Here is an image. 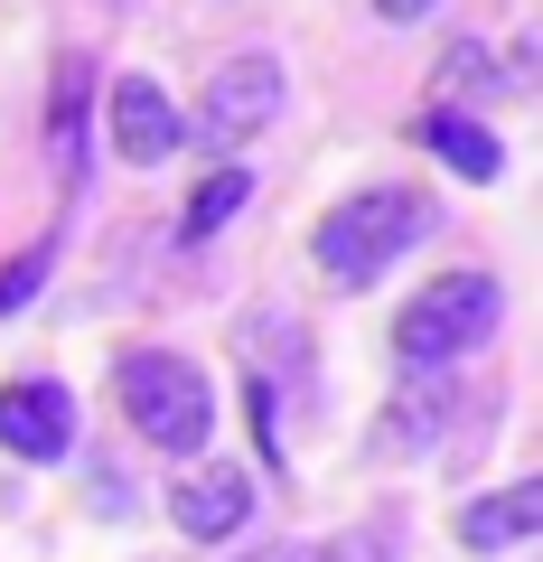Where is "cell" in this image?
I'll use <instances>...</instances> for the list:
<instances>
[{
    "label": "cell",
    "mask_w": 543,
    "mask_h": 562,
    "mask_svg": "<svg viewBox=\"0 0 543 562\" xmlns=\"http://www.w3.org/2000/svg\"><path fill=\"white\" fill-rule=\"evenodd\" d=\"M179 140H188V113H179L150 76H122V85H113V150H122L132 169H160Z\"/></svg>",
    "instance_id": "obj_6"
},
{
    "label": "cell",
    "mask_w": 543,
    "mask_h": 562,
    "mask_svg": "<svg viewBox=\"0 0 543 562\" xmlns=\"http://www.w3.org/2000/svg\"><path fill=\"white\" fill-rule=\"evenodd\" d=\"M272 113H282V57H262V47H244V57H225L216 76H206L197 132H206V140H244V132H262Z\"/></svg>",
    "instance_id": "obj_4"
},
{
    "label": "cell",
    "mask_w": 543,
    "mask_h": 562,
    "mask_svg": "<svg viewBox=\"0 0 543 562\" xmlns=\"http://www.w3.org/2000/svg\"><path fill=\"white\" fill-rule=\"evenodd\" d=\"M422 140L441 150L450 169H460V179H478V188L506 169V150H497V132H487V122H460V113H422Z\"/></svg>",
    "instance_id": "obj_9"
},
{
    "label": "cell",
    "mask_w": 543,
    "mask_h": 562,
    "mask_svg": "<svg viewBox=\"0 0 543 562\" xmlns=\"http://www.w3.org/2000/svg\"><path fill=\"white\" fill-rule=\"evenodd\" d=\"M422 235H431V198L422 188H357V198H338L319 216L309 254H319L328 291H365L403 244H422Z\"/></svg>",
    "instance_id": "obj_1"
},
{
    "label": "cell",
    "mask_w": 543,
    "mask_h": 562,
    "mask_svg": "<svg viewBox=\"0 0 543 562\" xmlns=\"http://www.w3.org/2000/svg\"><path fill=\"white\" fill-rule=\"evenodd\" d=\"M253 562H309V553H301V543H272V553H253Z\"/></svg>",
    "instance_id": "obj_15"
},
{
    "label": "cell",
    "mask_w": 543,
    "mask_h": 562,
    "mask_svg": "<svg viewBox=\"0 0 543 562\" xmlns=\"http://www.w3.org/2000/svg\"><path fill=\"white\" fill-rule=\"evenodd\" d=\"M394 543H403V535H384V525H365V535H347V543H338V553H328V562H384V553H394Z\"/></svg>",
    "instance_id": "obj_13"
},
{
    "label": "cell",
    "mask_w": 543,
    "mask_h": 562,
    "mask_svg": "<svg viewBox=\"0 0 543 562\" xmlns=\"http://www.w3.org/2000/svg\"><path fill=\"white\" fill-rule=\"evenodd\" d=\"M122 413H132V431H142L150 450H169V460L206 450V431H216V394H206V375L188 357H169V347L122 357Z\"/></svg>",
    "instance_id": "obj_3"
},
{
    "label": "cell",
    "mask_w": 543,
    "mask_h": 562,
    "mask_svg": "<svg viewBox=\"0 0 543 562\" xmlns=\"http://www.w3.org/2000/svg\"><path fill=\"white\" fill-rule=\"evenodd\" d=\"M244 206H253V169H216V179H197V198H188V244H206L216 225H235Z\"/></svg>",
    "instance_id": "obj_11"
},
{
    "label": "cell",
    "mask_w": 543,
    "mask_h": 562,
    "mask_svg": "<svg viewBox=\"0 0 543 562\" xmlns=\"http://www.w3.org/2000/svg\"><path fill=\"white\" fill-rule=\"evenodd\" d=\"M497 310H506V291H497L487 272H441V281H422V291L394 310V366H412V375L460 366L468 347L497 328Z\"/></svg>",
    "instance_id": "obj_2"
},
{
    "label": "cell",
    "mask_w": 543,
    "mask_h": 562,
    "mask_svg": "<svg viewBox=\"0 0 543 562\" xmlns=\"http://www.w3.org/2000/svg\"><path fill=\"white\" fill-rule=\"evenodd\" d=\"M534 525H543V479H516V487H497V497L460 506V525H450V535H460L468 553H506V543H524Z\"/></svg>",
    "instance_id": "obj_8"
},
{
    "label": "cell",
    "mask_w": 543,
    "mask_h": 562,
    "mask_svg": "<svg viewBox=\"0 0 543 562\" xmlns=\"http://www.w3.org/2000/svg\"><path fill=\"white\" fill-rule=\"evenodd\" d=\"M431 0H375V20H422Z\"/></svg>",
    "instance_id": "obj_14"
},
{
    "label": "cell",
    "mask_w": 543,
    "mask_h": 562,
    "mask_svg": "<svg viewBox=\"0 0 543 562\" xmlns=\"http://www.w3.org/2000/svg\"><path fill=\"white\" fill-rule=\"evenodd\" d=\"M0 450H20V460H66V450H76V394L47 384V375L0 384Z\"/></svg>",
    "instance_id": "obj_5"
},
{
    "label": "cell",
    "mask_w": 543,
    "mask_h": 562,
    "mask_svg": "<svg viewBox=\"0 0 543 562\" xmlns=\"http://www.w3.org/2000/svg\"><path fill=\"white\" fill-rule=\"evenodd\" d=\"M169 516H179V535L216 543V535H235V525L253 516V479H244V469H197V479L169 487Z\"/></svg>",
    "instance_id": "obj_7"
},
{
    "label": "cell",
    "mask_w": 543,
    "mask_h": 562,
    "mask_svg": "<svg viewBox=\"0 0 543 562\" xmlns=\"http://www.w3.org/2000/svg\"><path fill=\"white\" fill-rule=\"evenodd\" d=\"M38 291H47V244H38V254H20L10 272H0V319H10V310H29Z\"/></svg>",
    "instance_id": "obj_12"
},
{
    "label": "cell",
    "mask_w": 543,
    "mask_h": 562,
    "mask_svg": "<svg viewBox=\"0 0 543 562\" xmlns=\"http://www.w3.org/2000/svg\"><path fill=\"white\" fill-rule=\"evenodd\" d=\"M450 413H460V403H450L441 384H422V394H403V403H394V422L375 431V450H394V460H412V450H431V441L450 431Z\"/></svg>",
    "instance_id": "obj_10"
}]
</instances>
